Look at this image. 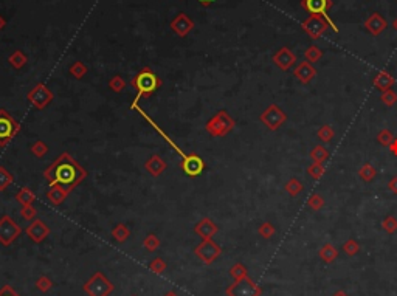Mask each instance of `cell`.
Here are the masks:
<instances>
[{
	"label": "cell",
	"instance_id": "cell-41",
	"mask_svg": "<svg viewBox=\"0 0 397 296\" xmlns=\"http://www.w3.org/2000/svg\"><path fill=\"white\" fill-rule=\"evenodd\" d=\"M343 251L346 253L348 256H355V255H357V253L360 251V245L357 244V241L348 239V241L343 244Z\"/></svg>",
	"mask_w": 397,
	"mask_h": 296
},
{
	"label": "cell",
	"instance_id": "cell-33",
	"mask_svg": "<svg viewBox=\"0 0 397 296\" xmlns=\"http://www.w3.org/2000/svg\"><path fill=\"white\" fill-rule=\"evenodd\" d=\"M304 57H306L307 62H310V64H313V62H318L323 57V50H320L317 45H310L304 51Z\"/></svg>",
	"mask_w": 397,
	"mask_h": 296
},
{
	"label": "cell",
	"instance_id": "cell-47",
	"mask_svg": "<svg viewBox=\"0 0 397 296\" xmlns=\"http://www.w3.org/2000/svg\"><path fill=\"white\" fill-rule=\"evenodd\" d=\"M382 226H383V229H385L386 232H389V234H392V232H395V231H397V219H395L394 216H388V217H385V219H383V222H382Z\"/></svg>",
	"mask_w": 397,
	"mask_h": 296
},
{
	"label": "cell",
	"instance_id": "cell-1",
	"mask_svg": "<svg viewBox=\"0 0 397 296\" xmlns=\"http://www.w3.org/2000/svg\"><path fill=\"white\" fill-rule=\"evenodd\" d=\"M89 172L82 167L69 152H62L47 169L44 171V177L50 186H66L70 191L87 179Z\"/></svg>",
	"mask_w": 397,
	"mask_h": 296
},
{
	"label": "cell",
	"instance_id": "cell-46",
	"mask_svg": "<svg viewBox=\"0 0 397 296\" xmlns=\"http://www.w3.org/2000/svg\"><path fill=\"white\" fill-rule=\"evenodd\" d=\"M380 99L385 105H388V107H391V105H394L397 102V93L394 90H386L380 95Z\"/></svg>",
	"mask_w": 397,
	"mask_h": 296
},
{
	"label": "cell",
	"instance_id": "cell-24",
	"mask_svg": "<svg viewBox=\"0 0 397 296\" xmlns=\"http://www.w3.org/2000/svg\"><path fill=\"white\" fill-rule=\"evenodd\" d=\"M318 256L321 261H324L326 264H330L337 259L338 256V250L333 247L332 244H324L321 248H320V253H318Z\"/></svg>",
	"mask_w": 397,
	"mask_h": 296
},
{
	"label": "cell",
	"instance_id": "cell-34",
	"mask_svg": "<svg viewBox=\"0 0 397 296\" xmlns=\"http://www.w3.org/2000/svg\"><path fill=\"white\" fill-rule=\"evenodd\" d=\"M160 245H161V241L158 239V236H155L154 232H149L148 236L144 238V241H143V247L148 250V251H155V250H158L160 248Z\"/></svg>",
	"mask_w": 397,
	"mask_h": 296
},
{
	"label": "cell",
	"instance_id": "cell-20",
	"mask_svg": "<svg viewBox=\"0 0 397 296\" xmlns=\"http://www.w3.org/2000/svg\"><path fill=\"white\" fill-rule=\"evenodd\" d=\"M72 191L66 186H61V185H56V186H50V189L47 191V199L51 205L54 206H61L62 203L66 202V199L69 197Z\"/></svg>",
	"mask_w": 397,
	"mask_h": 296
},
{
	"label": "cell",
	"instance_id": "cell-10",
	"mask_svg": "<svg viewBox=\"0 0 397 296\" xmlns=\"http://www.w3.org/2000/svg\"><path fill=\"white\" fill-rule=\"evenodd\" d=\"M20 234H22V228L11 216L5 214L0 217V244L4 247H10Z\"/></svg>",
	"mask_w": 397,
	"mask_h": 296
},
{
	"label": "cell",
	"instance_id": "cell-22",
	"mask_svg": "<svg viewBox=\"0 0 397 296\" xmlns=\"http://www.w3.org/2000/svg\"><path fill=\"white\" fill-rule=\"evenodd\" d=\"M394 82H395V79H394L388 72H379L377 75H375L374 81H372L374 87L377 89V90H380L382 93L386 92V90H389V89L394 86Z\"/></svg>",
	"mask_w": 397,
	"mask_h": 296
},
{
	"label": "cell",
	"instance_id": "cell-37",
	"mask_svg": "<svg viewBox=\"0 0 397 296\" xmlns=\"http://www.w3.org/2000/svg\"><path fill=\"white\" fill-rule=\"evenodd\" d=\"M307 172L313 180H320L324 174V166H323V163H312L307 167Z\"/></svg>",
	"mask_w": 397,
	"mask_h": 296
},
{
	"label": "cell",
	"instance_id": "cell-15",
	"mask_svg": "<svg viewBox=\"0 0 397 296\" xmlns=\"http://www.w3.org/2000/svg\"><path fill=\"white\" fill-rule=\"evenodd\" d=\"M169 27H171V30H173L177 36L185 37L188 33H190V31L194 28V22H193V20L188 17L185 13H180V14H177V16L171 20Z\"/></svg>",
	"mask_w": 397,
	"mask_h": 296
},
{
	"label": "cell",
	"instance_id": "cell-11",
	"mask_svg": "<svg viewBox=\"0 0 397 296\" xmlns=\"http://www.w3.org/2000/svg\"><path fill=\"white\" fill-rule=\"evenodd\" d=\"M261 123L265 126L267 129L270 131H278L281 126L287 121V115L286 112L276 104H270L268 107L261 113L259 116Z\"/></svg>",
	"mask_w": 397,
	"mask_h": 296
},
{
	"label": "cell",
	"instance_id": "cell-48",
	"mask_svg": "<svg viewBox=\"0 0 397 296\" xmlns=\"http://www.w3.org/2000/svg\"><path fill=\"white\" fill-rule=\"evenodd\" d=\"M0 296H20L11 285H4L2 288H0Z\"/></svg>",
	"mask_w": 397,
	"mask_h": 296
},
{
	"label": "cell",
	"instance_id": "cell-45",
	"mask_svg": "<svg viewBox=\"0 0 397 296\" xmlns=\"http://www.w3.org/2000/svg\"><path fill=\"white\" fill-rule=\"evenodd\" d=\"M395 137L392 135V132L391 131H388V129H383V131H380L379 132V135H377V141L382 144V146H389L391 143H392V140H394Z\"/></svg>",
	"mask_w": 397,
	"mask_h": 296
},
{
	"label": "cell",
	"instance_id": "cell-42",
	"mask_svg": "<svg viewBox=\"0 0 397 296\" xmlns=\"http://www.w3.org/2000/svg\"><path fill=\"white\" fill-rule=\"evenodd\" d=\"M20 214H22V217L28 222H33L37 219V209L33 206V205H27V206H22L20 208Z\"/></svg>",
	"mask_w": 397,
	"mask_h": 296
},
{
	"label": "cell",
	"instance_id": "cell-14",
	"mask_svg": "<svg viewBox=\"0 0 397 296\" xmlns=\"http://www.w3.org/2000/svg\"><path fill=\"white\" fill-rule=\"evenodd\" d=\"M25 232H27V236L31 242L40 244L50 236V226L44 220L36 219L25 228Z\"/></svg>",
	"mask_w": 397,
	"mask_h": 296
},
{
	"label": "cell",
	"instance_id": "cell-28",
	"mask_svg": "<svg viewBox=\"0 0 397 296\" xmlns=\"http://www.w3.org/2000/svg\"><path fill=\"white\" fill-rule=\"evenodd\" d=\"M310 158L313 160V163H323L329 158V151L326 149L324 146L318 144L310 151Z\"/></svg>",
	"mask_w": 397,
	"mask_h": 296
},
{
	"label": "cell",
	"instance_id": "cell-6",
	"mask_svg": "<svg viewBox=\"0 0 397 296\" xmlns=\"http://www.w3.org/2000/svg\"><path fill=\"white\" fill-rule=\"evenodd\" d=\"M20 132V124L7 109H0V147L8 146Z\"/></svg>",
	"mask_w": 397,
	"mask_h": 296
},
{
	"label": "cell",
	"instance_id": "cell-52",
	"mask_svg": "<svg viewBox=\"0 0 397 296\" xmlns=\"http://www.w3.org/2000/svg\"><path fill=\"white\" fill-rule=\"evenodd\" d=\"M5 27H7V20H5V19L2 17V14H0V31H2V30H4Z\"/></svg>",
	"mask_w": 397,
	"mask_h": 296
},
{
	"label": "cell",
	"instance_id": "cell-27",
	"mask_svg": "<svg viewBox=\"0 0 397 296\" xmlns=\"http://www.w3.org/2000/svg\"><path fill=\"white\" fill-rule=\"evenodd\" d=\"M30 152L36 157V158H42L44 155L48 154V144L42 140H36L31 146H30Z\"/></svg>",
	"mask_w": 397,
	"mask_h": 296
},
{
	"label": "cell",
	"instance_id": "cell-8",
	"mask_svg": "<svg viewBox=\"0 0 397 296\" xmlns=\"http://www.w3.org/2000/svg\"><path fill=\"white\" fill-rule=\"evenodd\" d=\"M261 293H262V288L250 276L235 281L225 290L226 296H261Z\"/></svg>",
	"mask_w": 397,
	"mask_h": 296
},
{
	"label": "cell",
	"instance_id": "cell-36",
	"mask_svg": "<svg viewBox=\"0 0 397 296\" xmlns=\"http://www.w3.org/2000/svg\"><path fill=\"white\" fill-rule=\"evenodd\" d=\"M109 87L112 92L115 93H121L124 89H126V81H124L120 75H115L109 79Z\"/></svg>",
	"mask_w": 397,
	"mask_h": 296
},
{
	"label": "cell",
	"instance_id": "cell-50",
	"mask_svg": "<svg viewBox=\"0 0 397 296\" xmlns=\"http://www.w3.org/2000/svg\"><path fill=\"white\" fill-rule=\"evenodd\" d=\"M388 147H389V151H391V154L397 157V138H394V140H392V143H391V144H389Z\"/></svg>",
	"mask_w": 397,
	"mask_h": 296
},
{
	"label": "cell",
	"instance_id": "cell-3",
	"mask_svg": "<svg viewBox=\"0 0 397 296\" xmlns=\"http://www.w3.org/2000/svg\"><path fill=\"white\" fill-rule=\"evenodd\" d=\"M161 79L151 70V67H143L132 79L131 86L137 90V98L134 104H138L140 99L152 96L160 87H161Z\"/></svg>",
	"mask_w": 397,
	"mask_h": 296
},
{
	"label": "cell",
	"instance_id": "cell-30",
	"mask_svg": "<svg viewBox=\"0 0 397 296\" xmlns=\"http://www.w3.org/2000/svg\"><path fill=\"white\" fill-rule=\"evenodd\" d=\"M359 175L362 180L365 182H372L375 179V175H377V169H375L371 163H365L360 169H359Z\"/></svg>",
	"mask_w": 397,
	"mask_h": 296
},
{
	"label": "cell",
	"instance_id": "cell-38",
	"mask_svg": "<svg viewBox=\"0 0 397 296\" xmlns=\"http://www.w3.org/2000/svg\"><path fill=\"white\" fill-rule=\"evenodd\" d=\"M36 288L40 291V293H47V291H50L51 290V287H53V281L48 278V276H40V278H37V281H36Z\"/></svg>",
	"mask_w": 397,
	"mask_h": 296
},
{
	"label": "cell",
	"instance_id": "cell-12",
	"mask_svg": "<svg viewBox=\"0 0 397 296\" xmlns=\"http://www.w3.org/2000/svg\"><path fill=\"white\" fill-rule=\"evenodd\" d=\"M194 255L206 265H211L220 255H222V248L213 241V239H205L202 241L196 248H194Z\"/></svg>",
	"mask_w": 397,
	"mask_h": 296
},
{
	"label": "cell",
	"instance_id": "cell-9",
	"mask_svg": "<svg viewBox=\"0 0 397 296\" xmlns=\"http://www.w3.org/2000/svg\"><path fill=\"white\" fill-rule=\"evenodd\" d=\"M27 99L30 101L31 105H34L37 110H44L45 107H48V105L51 104V101L54 99V95L45 86V84L39 82L27 93Z\"/></svg>",
	"mask_w": 397,
	"mask_h": 296
},
{
	"label": "cell",
	"instance_id": "cell-55",
	"mask_svg": "<svg viewBox=\"0 0 397 296\" xmlns=\"http://www.w3.org/2000/svg\"><path fill=\"white\" fill-rule=\"evenodd\" d=\"M392 27H394V30L397 31V19H394V22H392Z\"/></svg>",
	"mask_w": 397,
	"mask_h": 296
},
{
	"label": "cell",
	"instance_id": "cell-13",
	"mask_svg": "<svg viewBox=\"0 0 397 296\" xmlns=\"http://www.w3.org/2000/svg\"><path fill=\"white\" fill-rule=\"evenodd\" d=\"M301 27L312 39H320L326 33V30L329 28V24H327L326 19H323L320 16H310L301 24Z\"/></svg>",
	"mask_w": 397,
	"mask_h": 296
},
{
	"label": "cell",
	"instance_id": "cell-23",
	"mask_svg": "<svg viewBox=\"0 0 397 296\" xmlns=\"http://www.w3.org/2000/svg\"><path fill=\"white\" fill-rule=\"evenodd\" d=\"M16 200H17V203L20 205V206H27V205H33L34 203V200H36V194L31 191L30 188H27V186H22L17 191V194H16Z\"/></svg>",
	"mask_w": 397,
	"mask_h": 296
},
{
	"label": "cell",
	"instance_id": "cell-39",
	"mask_svg": "<svg viewBox=\"0 0 397 296\" xmlns=\"http://www.w3.org/2000/svg\"><path fill=\"white\" fill-rule=\"evenodd\" d=\"M307 205H309V208H310V209H313V211H320V209L324 206V199H323L320 194L313 193V194L309 197V200H307Z\"/></svg>",
	"mask_w": 397,
	"mask_h": 296
},
{
	"label": "cell",
	"instance_id": "cell-18",
	"mask_svg": "<svg viewBox=\"0 0 397 296\" xmlns=\"http://www.w3.org/2000/svg\"><path fill=\"white\" fill-rule=\"evenodd\" d=\"M365 28L372 34V36H379L382 31L386 30L388 27V22L386 19H383L379 13H372L366 20H365Z\"/></svg>",
	"mask_w": 397,
	"mask_h": 296
},
{
	"label": "cell",
	"instance_id": "cell-35",
	"mask_svg": "<svg viewBox=\"0 0 397 296\" xmlns=\"http://www.w3.org/2000/svg\"><path fill=\"white\" fill-rule=\"evenodd\" d=\"M230 276H232L235 281H239L242 278H247L248 276V271H247V267L241 262L235 264L232 268H230Z\"/></svg>",
	"mask_w": 397,
	"mask_h": 296
},
{
	"label": "cell",
	"instance_id": "cell-5",
	"mask_svg": "<svg viewBox=\"0 0 397 296\" xmlns=\"http://www.w3.org/2000/svg\"><path fill=\"white\" fill-rule=\"evenodd\" d=\"M114 288L115 285L102 271L93 273L84 282V285H82V290H84L89 296H110Z\"/></svg>",
	"mask_w": 397,
	"mask_h": 296
},
{
	"label": "cell",
	"instance_id": "cell-29",
	"mask_svg": "<svg viewBox=\"0 0 397 296\" xmlns=\"http://www.w3.org/2000/svg\"><path fill=\"white\" fill-rule=\"evenodd\" d=\"M69 72H70V75H72L75 79H82V78L87 75L89 69H87V66L84 64V62L76 61V62H73V64L70 66Z\"/></svg>",
	"mask_w": 397,
	"mask_h": 296
},
{
	"label": "cell",
	"instance_id": "cell-2",
	"mask_svg": "<svg viewBox=\"0 0 397 296\" xmlns=\"http://www.w3.org/2000/svg\"><path fill=\"white\" fill-rule=\"evenodd\" d=\"M131 109H137V110L140 112V115L144 116L146 120H148V121L152 124V128H154L155 131H158V134L163 137V140L174 147V151L177 152V155H180V167H182V171H183L188 177H199V175L205 171L206 164H205V161H203V158H202L200 155H197V154H185V152L180 149V147H179V146H177V144H176L168 135H166V134L163 132V129L160 128V126H158L155 121H152L151 116L146 115V112H144L143 109L138 107V104H132V105H131Z\"/></svg>",
	"mask_w": 397,
	"mask_h": 296
},
{
	"label": "cell",
	"instance_id": "cell-16",
	"mask_svg": "<svg viewBox=\"0 0 397 296\" xmlns=\"http://www.w3.org/2000/svg\"><path fill=\"white\" fill-rule=\"evenodd\" d=\"M217 231H219L217 225H216L210 217L200 219V220L196 223V226H194V232H196V234H197L202 241H205V239H213V238L217 234Z\"/></svg>",
	"mask_w": 397,
	"mask_h": 296
},
{
	"label": "cell",
	"instance_id": "cell-40",
	"mask_svg": "<svg viewBox=\"0 0 397 296\" xmlns=\"http://www.w3.org/2000/svg\"><path fill=\"white\" fill-rule=\"evenodd\" d=\"M317 137H318L323 143H329V141H332V138H333V129L330 128L329 124H324L323 128L318 129Z\"/></svg>",
	"mask_w": 397,
	"mask_h": 296
},
{
	"label": "cell",
	"instance_id": "cell-17",
	"mask_svg": "<svg viewBox=\"0 0 397 296\" xmlns=\"http://www.w3.org/2000/svg\"><path fill=\"white\" fill-rule=\"evenodd\" d=\"M273 62H275V64H276L281 70L287 72L289 69H292V67L295 66L297 56H295V53L292 51L290 48L282 47V48H279V50L273 54Z\"/></svg>",
	"mask_w": 397,
	"mask_h": 296
},
{
	"label": "cell",
	"instance_id": "cell-7",
	"mask_svg": "<svg viewBox=\"0 0 397 296\" xmlns=\"http://www.w3.org/2000/svg\"><path fill=\"white\" fill-rule=\"evenodd\" d=\"M332 5H333L332 0H301V7L310 16H320V17L326 19L329 27L335 33H338V27L333 24V20L329 16V10L332 8Z\"/></svg>",
	"mask_w": 397,
	"mask_h": 296
},
{
	"label": "cell",
	"instance_id": "cell-25",
	"mask_svg": "<svg viewBox=\"0 0 397 296\" xmlns=\"http://www.w3.org/2000/svg\"><path fill=\"white\" fill-rule=\"evenodd\" d=\"M8 62L11 64L13 69L20 70V69H24V67H25V64L28 62V57H27V54H25L24 51L16 50V51H13V53L8 56Z\"/></svg>",
	"mask_w": 397,
	"mask_h": 296
},
{
	"label": "cell",
	"instance_id": "cell-26",
	"mask_svg": "<svg viewBox=\"0 0 397 296\" xmlns=\"http://www.w3.org/2000/svg\"><path fill=\"white\" fill-rule=\"evenodd\" d=\"M131 236V229L128 228L126 223H118L117 226H114L112 229V238L118 242V244H124Z\"/></svg>",
	"mask_w": 397,
	"mask_h": 296
},
{
	"label": "cell",
	"instance_id": "cell-43",
	"mask_svg": "<svg viewBox=\"0 0 397 296\" xmlns=\"http://www.w3.org/2000/svg\"><path fill=\"white\" fill-rule=\"evenodd\" d=\"M275 226L271 225L270 222H264L259 228H258V232H259V236H262L264 239H270L271 236L275 234Z\"/></svg>",
	"mask_w": 397,
	"mask_h": 296
},
{
	"label": "cell",
	"instance_id": "cell-19",
	"mask_svg": "<svg viewBox=\"0 0 397 296\" xmlns=\"http://www.w3.org/2000/svg\"><path fill=\"white\" fill-rule=\"evenodd\" d=\"M294 75L301 84H309L313 78L317 76V70L310 64V62L304 61V62H300L298 64V67L294 70Z\"/></svg>",
	"mask_w": 397,
	"mask_h": 296
},
{
	"label": "cell",
	"instance_id": "cell-31",
	"mask_svg": "<svg viewBox=\"0 0 397 296\" xmlns=\"http://www.w3.org/2000/svg\"><path fill=\"white\" fill-rule=\"evenodd\" d=\"M13 182H14V177H13V174L8 171L7 167L0 166V193L5 191L7 188H10V186L13 185Z\"/></svg>",
	"mask_w": 397,
	"mask_h": 296
},
{
	"label": "cell",
	"instance_id": "cell-56",
	"mask_svg": "<svg viewBox=\"0 0 397 296\" xmlns=\"http://www.w3.org/2000/svg\"><path fill=\"white\" fill-rule=\"evenodd\" d=\"M132 296H135V294H132Z\"/></svg>",
	"mask_w": 397,
	"mask_h": 296
},
{
	"label": "cell",
	"instance_id": "cell-4",
	"mask_svg": "<svg viewBox=\"0 0 397 296\" xmlns=\"http://www.w3.org/2000/svg\"><path fill=\"white\" fill-rule=\"evenodd\" d=\"M236 126L235 118L230 116L226 110H219L213 118H210L205 124V131L211 137H225L230 134Z\"/></svg>",
	"mask_w": 397,
	"mask_h": 296
},
{
	"label": "cell",
	"instance_id": "cell-32",
	"mask_svg": "<svg viewBox=\"0 0 397 296\" xmlns=\"http://www.w3.org/2000/svg\"><path fill=\"white\" fill-rule=\"evenodd\" d=\"M286 191L292 196V197H297L300 193H303V189H304V186H303V183L298 180V179H290L287 183H286Z\"/></svg>",
	"mask_w": 397,
	"mask_h": 296
},
{
	"label": "cell",
	"instance_id": "cell-49",
	"mask_svg": "<svg viewBox=\"0 0 397 296\" xmlns=\"http://www.w3.org/2000/svg\"><path fill=\"white\" fill-rule=\"evenodd\" d=\"M388 188L392 194H397V177H392L388 183Z\"/></svg>",
	"mask_w": 397,
	"mask_h": 296
},
{
	"label": "cell",
	"instance_id": "cell-21",
	"mask_svg": "<svg viewBox=\"0 0 397 296\" xmlns=\"http://www.w3.org/2000/svg\"><path fill=\"white\" fill-rule=\"evenodd\" d=\"M144 169L152 177H160L164 172V169H166V161L158 154H154V155H151L148 158V161L144 163Z\"/></svg>",
	"mask_w": 397,
	"mask_h": 296
},
{
	"label": "cell",
	"instance_id": "cell-53",
	"mask_svg": "<svg viewBox=\"0 0 397 296\" xmlns=\"http://www.w3.org/2000/svg\"><path fill=\"white\" fill-rule=\"evenodd\" d=\"M332 296H349V294H346L343 290H340V291H337V293H333Z\"/></svg>",
	"mask_w": 397,
	"mask_h": 296
},
{
	"label": "cell",
	"instance_id": "cell-54",
	"mask_svg": "<svg viewBox=\"0 0 397 296\" xmlns=\"http://www.w3.org/2000/svg\"><path fill=\"white\" fill-rule=\"evenodd\" d=\"M163 296H179V294H177V293H176L174 290H171V291H168V293H164Z\"/></svg>",
	"mask_w": 397,
	"mask_h": 296
},
{
	"label": "cell",
	"instance_id": "cell-44",
	"mask_svg": "<svg viewBox=\"0 0 397 296\" xmlns=\"http://www.w3.org/2000/svg\"><path fill=\"white\" fill-rule=\"evenodd\" d=\"M149 270L155 274H161L166 270V262L161 258H155L149 262Z\"/></svg>",
	"mask_w": 397,
	"mask_h": 296
},
{
	"label": "cell",
	"instance_id": "cell-51",
	"mask_svg": "<svg viewBox=\"0 0 397 296\" xmlns=\"http://www.w3.org/2000/svg\"><path fill=\"white\" fill-rule=\"evenodd\" d=\"M199 4L202 5V7H210V5H213L214 4V0H199Z\"/></svg>",
	"mask_w": 397,
	"mask_h": 296
}]
</instances>
